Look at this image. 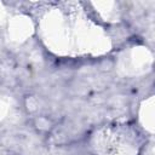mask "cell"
<instances>
[{"mask_svg": "<svg viewBox=\"0 0 155 155\" xmlns=\"http://www.w3.org/2000/svg\"><path fill=\"white\" fill-rule=\"evenodd\" d=\"M153 52L145 46H132L120 52L116 59V70L126 78H138L147 75L154 65Z\"/></svg>", "mask_w": 155, "mask_h": 155, "instance_id": "cell-3", "label": "cell"}, {"mask_svg": "<svg viewBox=\"0 0 155 155\" xmlns=\"http://www.w3.org/2000/svg\"><path fill=\"white\" fill-rule=\"evenodd\" d=\"M90 144L96 155H138L142 137L132 125L119 122L96 130Z\"/></svg>", "mask_w": 155, "mask_h": 155, "instance_id": "cell-2", "label": "cell"}, {"mask_svg": "<svg viewBox=\"0 0 155 155\" xmlns=\"http://www.w3.org/2000/svg\"><path fill=\"white\" fill-rule=\"evenodd\" d=\"M39 34L47 50L59 57H97L111 50L107 31L76 2H61L46 10L39 21Z\"/></svg>", "mask_w": 155, "mask_h": 155, "instance_id": "cell-1", "label": "cell"}, {"mask_svg": "<svg viewBox=\"0 0 155 155\" xmlns=\"http://www.w3.org/2000/svg\"><path fill=\"white\" fill-rule=\"evenodd\" d=\"M2 29L5 39L12 45H22L35 30L31 18L23 13L11 15L7 19H2Z\"/></svg>", "mask_w": 155, "mask_h": 155, "instance_id": "cell-4", "label": "cell"}, {"mask_svg": "<svg viewBox=\"0 0 155 155\" xmlns=\"http://www.w3.org/2000/svg\"><path fill=\"white\" fill-rule=\"evenodd\" d=\"M96 7L98 15L107 22H116L120 18V10L117 8V4L113 1H97L92 2Z\"/></svg>", "mask_w": 155, "mask_h": 155, "instance_id": "cell-6", "label": "cell"}, {"mask_svg": "<svg viewBox=\"0 0 155 155\" xmlns=\"http://www.w3.org/2000/svg\"><path fill=\"white\" fill-rule=\"evenodd\" d=\"M138 121L147 132L155 133V96H150L140 103Z\"/></svg>", "mask_w": 155, "mask_h": 155, "instance_id": "cell-5", "label": "cell"}, {"mask_svg": "<svg viewBox=\"0 0 155 155\" xmlns=\"http://www.w3.org/2000/svg\"><path fill=\"white\" fill-rule=\"evenodd\" d=\"M153 155H155V154H153Z\"/></svg>", "mask_w": 155, "mask_h": 155, "instance_id": "cell-7", "label": "cell"}]
</instances>
